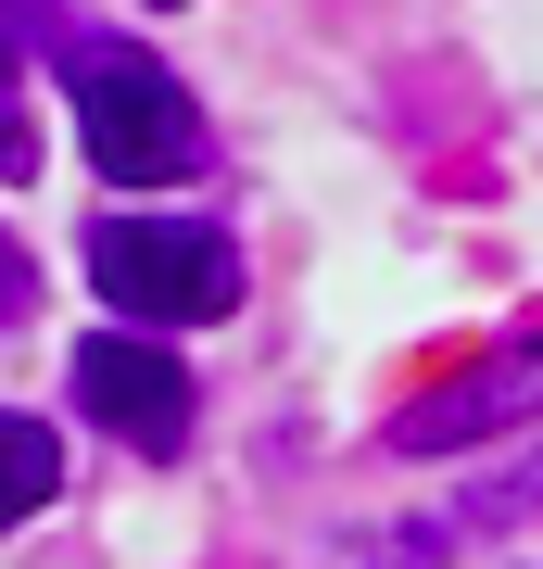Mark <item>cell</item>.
Returning <instances> with one entry per match:
<instances>
[{"instance_id":"1","label":"cell","mask_w":543,"mask_h":569,"mask_svg":"<svg viewBox=\"0 0 543 569\" xmlns=\"http://www.w3.org/2000/svg\"><path fill=\"white\" fill-rule=\"evenodd\" d=\"M63 89H77V140H89L101 178H127V190L202 178V102L164 77L152 51H127V39H63Z\"/></svg>"},{"instance_id":"2","label":"cell","mask_w":543,"mask_h":569,"mask_svg":"<svg viewBox=\"0 0 543 569\" xmlns=\"http://www.w3.org/2000/svg\"><path fill=\"white\" fill-rule=\"evenodd\" d=\"M89 291L127 329H202V317L241 305V241H215L190 216H101L89 228Z\"/></svg>"},{"instance_id":"3","label":"cell","mask_w":543,"mask_h":569,"mask_svg":"<svg viewBox=\"0 0 543 569\" xmlns=\"http://www.w3.org/2000/svg\"><path fill=\"white\" fill-rule=\"evenodd\" d=\"M77 406L114 430V443L164 456L190 430V355H164L152 329H89V342H77Z\"/></svg>"},{"instance_id":"4","label":"cell","mask_w":543,"mask_h":569,"mask_svg":"<svg viewBox=\"0 0 543 569\" xmlns=\"http://www.w3.org/2000/svg\"><path fill=\"white\" fill-rule=\"evenodd\" d=\"M519 418H543V342L455 367V380L418 392V406L380 430V443H392V456H455V443H493V430H519Z\"/></svg>"},{"instance_id":"5","label":"cell","mask_w":543,"mask_h":569,"mask_svg":"<svg viewBox=\"0 0 543 569\" xmlns=\"http://www.w3.org/2000/svg\"><path fill=\"white\" fill-rule=\"evenodd\" d=\"M51 493H63V443H51L39 418H13V406H0V531H13V519H39Z\"/></svg>"},{"instance_id":"6","label":"cell","mask_w":543,"mask_h":569,"mask_svg":"<svg viewBox=\"0 0 543 569\" xmlns=\"http://www.w3.org/2000/svg\"><path fill=\"white\" fill-rule=\"evenodd\" d=\"M26 305H39V266H26V241H13V228H0V329H13Z\"/></svg>"},{"instance_id":"7","label":"cell","mask_w":543,"mask_h":569,"mask_svg":"<svg viewBox=\"0 0 543 569\" xmlns=\"http://www.w3.org/2000/svg\"><path fill=\"white\" fill-rule=\"evenodd\" d=\"M366 569H443V531H392V545H366Z\"/></svg>"},{"instance_id":"8","label":"cell","mask_w":543,"mask_h":569,"mask_svg":"<svg viewBox=\"0 0 543 569\" xmlns=\"http://www.w3.org/2000/svg\"><path fill=\"white\" fill-rule=\"evenodd\" d=\"M26 164L39 152H26V114H13V89H0V178H26Z\"/></svg>"}]
</instances>
